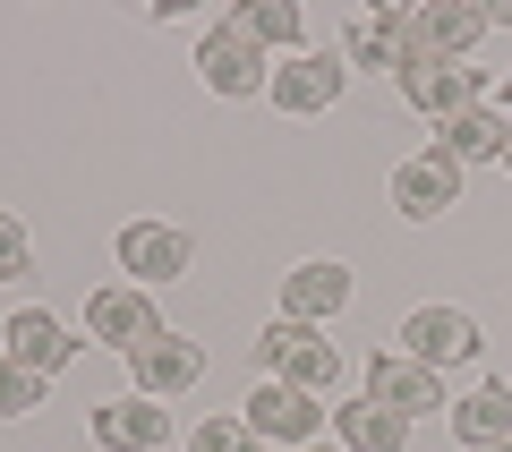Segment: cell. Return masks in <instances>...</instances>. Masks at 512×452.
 Segmentation results:
<instances>
[{
  "label": "cell",
  "instance_id": "cell-1",
  "mask_svg": "<svg viewBox=\"0 0 512 452\" xmlns=\"http://www.w3.org/2000/svg\"><path fill=\"white\" fill-rule=\"evenodd\" d=\"M256 367H265L274 384H299V393H316V401L342 384V350H333L316 325H299V316H274V325L256 333Z\"/></svg>",
  "mask_w": 512,
  "mask_h": 452
},
{
  "label": "cell",
  "instance_id": "cell-2",
  "mask_svg": "<svg viewBox=\"0 0 512 452\" xmlns=\"http://www.w3.org/2000/svg\"><path fill=\"white\" fill-rule=\"evenodd\" d=\"M197 77L214 94H265V86H274V60H265V43H256L239 18H222L214 35L197 43Z\"/></svg>",
  "mask_w": 512,
  "mask_h": 452
},
{
  "label": "cell",
  "instance_id": "cell-3",
  "mask_svg": "<svg viewBox=\"0 0 512 452\" xmlns=\"http://www.w3.org/2000/svg\"><path fill=\"white\" fill-rule=\"evenodd\" d=\"M248 427L265 435V444H291L299 452V444H316V435L333 427V410L316 393H299V384H256V393H248Z\"/></svg>",
  "mask_w": 512,
  "mask_h": 452
},
{
  "label": "cell",
  "instance_id": "cell-4",
  "mask_svg": "<svg viewBox=\"0 0 512 452\" xmlns=\"http://www.w3.org/2000/svg\"><path fill=\"white\" fill-rule=\"evenodd\" d=\"M342 86H350V60H342V52H291V60L274 69V86H265V94H274V111L308 120V111H325Z\"/></svg>",
  "mask_w": 512,
  "mask_h": 452
},
{
  "label": "cell",
  "instance_id": "cell-5",
  "mask_svg": "<svg viewBox=\"0 0 512 452\" xmlns=\"http://www.w3.org/2000/svg\"><path fill=\"white\" fill-rule=\"evenodd\" d=\"M367 401H384L393 418L444 410V376H436V367H419L410 350H376V359H367Z\"/></svg>",
  "mask_w": 512,
  "mask_h": 452
},
{
  "label": "cell",
  "instance_id": "cell-6",
  "mask_svg": "<svg viewBox=\"0 0 512 452\" xmlns=\"http://www.w3.org/2000/svg\"><path fill=\"white\" fill-rule=\"evenodd\" d=\"M393 205H402L410 222H444V205H461V163L444 154V145L410 154V163L393 171Z\"/></svg>",
  "mask_w": 512,
  "mask_h": 452
},
{
  "label": "cell",
  "instance_id": "cell-7",
  "mask_svg": "<svg viewBox=\"0 0 512 452\" xmlns=\"http://www.w3.org/2000/svg\"><path fill=\"white\" fill-rule=\"evenodd\" d=\"M478 35H487L478 0H427V9H410V52L419 60H470Z\"/></svg>",
  "mask_w": 512,
  "mask_h": 452
},
{
  "label": "cell",
  "instance_id": "cell-8",
  "mask_svg": "<svg viewBox=\"0 0 512 452\" xmlns=\"http://www.w3.org/2000/svg\"><path fill=\"white\" fill-rule=\"evenodd\" d=\"M94 444H103V452H163L171 444V410L146 401V393L94 401Z\"/></svg>",
  "mask_w": 512,
  "mask_h": 452
},
{
  "label": "cell",
  "instance_id": "cell-9",
  "mask_svg": "<svg viewBox=\"0 0 512 452\" xmlns=\"http://www.w3.org/2000/svg\"><path fill=\"white\" fill-rule=\"evenodd\" d=\"M86 333H94V342H111L120 359H137V350L163 333V316H154L146 290H94V299H86Z\"/></svg>",
  "mask_w": 512,
  "mask_h": 452
},
{
  "label": "cell",
  "instance_id": "cell-10",
  "mask_svg": "<svg viewBox=\"0 0 512 452\" xmlns=\"http://www.w3.org/2000/svg\"><path fill=\"white\" fill-rule=\"evenodd\" d=\"M402 350L419 367H461V359H478V316L470 308H419L402 325Z\"/></svg>",
  "mask_w": 512,
  "mask_h": 452
},
{
  "label": "cell",
  "instance_id": "cell-11",
  "mask_svg": "<svg viewBox=\"0 0 512 452\" xmlns=\"http://www.w3.org/2000/svg\"><path fill=\"white\" fill-rule=\"evenodd\" d=\"M402 94H410V111H427V120H453V111H470L478 103V69L470 60H410L402 69Z\"/></svg>",
  "mask_w": 512,
  "mask_h": 452
},
{
  "label": "cell",
  "instance_id": "cell-12",
  "mask_svg": "<svg viewBox=\"0 0 512 452\" xmlns=\"http://www.w3.org/2000/svg\"><path fill=\"white\" fill-rule=\"evenodd\" d=\"M350 308V265H333V256H308V265L282 273V316H299V325H325V316Z\"/></svg>",
  "mask_w": 512,
  "mask_h": 452
},
{
  "label": "cell",
  "instance_id": "cell-13",
  "mask_svg": "<svg viewBox=\"0 0 512 452\" xmlns=\"http://www.w3.org/2000/svg\"><path fill=\"white\" fill-rule=\"evenodd\" d=\"M128 376H137V393H146V401H171V393H188V384L205 376V350L188 342V333H154V342L128 359Z\"/></svg>",
  "mask_w": 512,
  "mask_h": 452
},
{
  "label": "cell",
  "instance_id": "cell-14",
  "mask_svg": "<svg viewBox=\"0 0 512 452\" xmlns=\"http://www.w3.org/2000/svg\"><path fill=\"white\" fill-rule=\"evenodd\" d=\"M188 231H171V222H128L120 231V273H137V282H180L188 273Z\"/></svg>",
  "mask_w": 512,
  "mask_h": 452
},
{
  "label": "cell",
  "instance_id": "cell-15",
  "mask_svg": "<svg viewBox=\"0 0 512 452\" xmlns=\"http://www.w3.org/2000/svg\"><path fill=\"white\" fill-rule=\"evenodd\" d=\"M436 145L453 154L461 171H470V163H504V145H512V111H487V103H470V111H453V120L436 128Z\"/></svg>",
  "mask_w": 512,
  "mask_h": 452
},
{
  "label": "cell",
  "instance_id": "cell-16",
  "mask_svg": "<svg viewBox=\"0 0 512 452\" xmlns=\"http://www.w3.org/2000/svg\"><path fill=\"white\" fill-rule=\"evenodd\" d=\"M342 60H350V69H393V77H402L410 60H419V52H410V18H402V9L359 18V26H350V43H342Z\"/></svg>",
  "mask_w": 512,
  "mask_h": 452
},
{
  "label": "cell",
  "instance_id": "cell-17",
  "mask_svg": "<svg viewBox=\"0 0 512 452\" xmlns=\"http://www.w3.org/2000/svg\"><path fill=\"white\" fill-rule=\"evenodd\" d=\"M9 359H18V367H35V376H60V367L77 359V342L60 333V316L18 308V316H9Z\"/></svg>",
  "mask_w": 512,
  "mask_h": 452
},
{
  "label": "cell",
  "instance_id": "cell-18",
  "mask_svg": "<svg viewBox=\"0 0 512 452\" xmlns=\"http://www.w3.org/2000/svg\"><path fill=\"white\" fill-rule=\"evenodd\" d=\"M453 435H461L470 452L512 444V384H478V393H461V401H453Z\"/></svg>",
  "mask_w": 512,
  "mask_h": 452
},
{
  "label": "cell",
  "instance_id": "cell-19",
  "mask_svg": "<svg viewBox=\"0 0 512 452\" xmlns=\"http://www.w3.org/2000/svg\"><path fill=\"white\" fill-rule=\"evenodd\" d=\"M333 435H342V452H402L410 444V418H393L384 410V401H342V410H333Z\"/></svg>",
  "mask_w": 512,
  "mask_h": 452
},
{
  "label": "cell",
  "instance_id": "cell-20",
  "mask_svg": "<svg viewBox=\"0 0 512 452\" xmlns=\"http://www.w3.org/2000/svg\"><path fill=\"white\" fill-rule=\"evenodd\" d=\"M239 26H248L265 52H308V18H299L291 0H248V9H239Z\"/></svg>",
  "mask_w": 512,
  "mask_h": 452
},
{
  "label": "cell",
  "instance_id": "cell-21",
  "mask_svg": "<svg viewBox=\"0 0 512 452\" xmlns=\"http://www.w3.org/2000/svg\"><path fill=\"white\" fill-rule=\"evenodd\" d=\"M188 452H265V435L248 418H197L188 427Z\"/></svg>",
  "mask_w": 512,
  "mask_h": 452
},
{
  "label": "cell",
  "instance_id": "cell-22",
  "mask_svg": "<svg viewBox=\"0 0 512 452\" xmlns=\"http://www.w3.org/2000/svg\"><path fill=\"white\" fill-rule=\"evenodd\" d=\"M35 410H43V376L0 350V418H35Z\"/></svg>",
  "mask_w": 512,
  "mask_h": 452
},
{
  "label": "cell",
  "instance_id": "cell-23",
  "mask_svg": "<svg viewBox=\"0 0 512 452\" xmlns=\"http://www.w3.org/2000/svg\"><path fill=\"white\" fill-rule=\"evenodd\" d=\"M35 273V239H26V222L0 205V282H26Z\"/></svg>",
  "mask_w": 512,
  "mask_h": 452
},
{
  "label": "cell",
  "instance_id": "cell-24",
  "mask_svg": "<svg viewBox=\"0 0 512 452\" xmlns=\"http://www.w3.org/2000/svg\"><path fill=\"white\" fill-rule=\"evenodd\" d=\"M299 452H342V444H299Z\"/></svg>",
  "mask_w": 512,
  "mask_h": 452
},
{
  "label": "cell",
  "instance_id": "cell-25",
  "mask_svg": "<svg viewBox=\"0 0 512 452\" xmlns=\"http://www.w3.org/2000/svg\"><path fill=\"white\" fill-rule=\"evenodd\" d=\"M504 171H512V145H504Z\"/></svg>",
  "mask_w": 512,
  "mask_h": 452
},
{
  "label": "cell",
  "instance_id": "cell-26",
  "mask_svg": "<svg viewBox=\"0 0 512 452\" xmlns=\"http://www.w3.org/2000/svg\"><path fill=\"white\" fill-rule=\"evenodd\" d=\"M495 452H512V444H495Z\"/></svg>",
  "mask_w": 512,
  "mask_h": 452
},
{
  "label": "cell",
  "instance_id": "cell-27",
  "mask_svg": "<svg viewBox=\"0 0 512 452\" xmlns=\"http://www.w3.org/2000/svg\"><path fill=\"white\" fill-rule=\"evenodd\" d=\"M504 103H512V86H504Z\"/></svg>",
  "mask_w": 512,
  "mask_h": 452
}]
</instances>
